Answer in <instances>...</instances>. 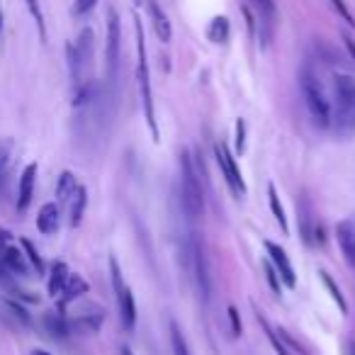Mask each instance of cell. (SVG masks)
Here are the masks:
<instances>
[{"instance_id": "6da1fadb", "label": "cell", "mask_w": 355, "mask_h": 355, "mask_svg": "<svg viewBox=\"0 0 355 355\" xmlns=\"http://www.w3.org/2000/svg\"><path fill=\"white\" fill-rule=\"evenodd\" d=\"M137 22V78H139V90H141V103H144V114H146L148 129H151L153 141H158V124H156V112H153V93H151V78H148V61H146V44H144V30H141V17L134 15Z\"/></svg>"}, {"instance_id": "7a4b0ae2", "label": "cell", "mask_w": 355, "mask_h": 355, "mask_svg": "<svg viewBox=\"0 0 355 355\" xmlns=\"http://www.w3.org/2000/svg\"><path fill=\"white\" fill-rule=\"evenodd\" d=\"M180 198H183V209L190 219L202 217V209H205L202 185H200L198 171H195L188 153L180 156Z\"/></svg>"}, {"instance_id": "3957f363", "label": "cell", "mask_w": 355, "mask_h": 355, "mask_svg": "<svg viewBox=\"0 0 355 355\" xmlns=\"http://www.w3.org/2000/svg\"><path fill=\"white\" fill-rule=\"evenodd\" d=\"M302 93H304L306 107H309L314 122L321 124V127H329L331 124V107H329V103H326L324 90H321L319 80H316L309 71L302 73Z\"/></svg>"}, {"instance_id": "277c9868", "label": "cell", "mask_w": 355, "mask_h": 355, "mask_svg": "<svg viewBox=\"0 0 355 355\" xmlns=\"http://www.w3.org/2000/svg\"><path fill=\"white\" fill-rule=\"evenodd\" d=\"M90 59H93V30L85 27L78 35V42L69 46V64H71V78H73L76 88H80L83 83V71L90 66Z\"/></svg>"}, {"instance_id": "5b68a950", "label": "cell", "mask_w": 355, "mask_h": 355, "mask_svg": "<svg viewBox=\"0 0 355 355\" xmlns=\"http://www.w3.org/2000/svg\"><path fill=\"white\" fill-rule=\"evenodd\" d=\"M253 8V15L256 22L261 27V44L270 46L272 37H275V27H277V8L275 0H248Z\"/></svg>"}, {"instance_id": "8992f818", "label": "cell", "mask_w": 355, "mask_h": 355, "mask_svg": "<svg viewBox=\"0 0 355 355\" xmlns=\"http://www.w3.org/2000/svg\"><path fill=\"white\" fill-rule=\"evenodd\" d=\"M214 153H217V163H219V168H222V175L227 178L232 193L239 195V198H243V195H246V183H243V175L236 166V158L229 153L227 144H217Z\"/></svg>"}, {"instance_id": "52a82bcc", "label": "cell", "mask_w": 355, "mask_h": 355, "mask_svg": "<svg viewBox=\"0 0 355 355\" xmlns=\"http://www.w3.org/2000/svg\"><path fill=\"white\" fill-rule=\"evenodd\" d=\"M119 42H122V30H119V15L114 10L107 12V46H105V59H107L110 78L117 71L119 61Z\"/></svg>"}, {"instance_id": "ba28073f", "label": "cell", "mask_w": 355, "mask_h": 355, "mask_svg": "<svg viewBox=\"0 0 355 355\" xmlns=\"http://www.w3.org/2000/svg\"><path fill=\"white\" fill-rule=\"evenodd\" d=\"M266 251H268V256H270V261H272V268L277 270V275L282 277V282H285L287 287H295L297 285V277H295V268H292V263H290V258H287V253L282 251L277 243H272V241H266Z\"/></svg>"}, {"instance_id": "9c48e42d", "label": "cell", "mask_w": 355, "mask_h": 355, "mask_svg": "<svg viewBox=\"0 0 355 355\" xmlns=\"http://www.w3.org/2000/svg\"><path fill=\"white\" fill-rule=\"evenodd\" d=\"M193 272H195V285H198V292L205 302L209 300V272H207V258H205V251L200 243H193Z\"/></svg>"}, {"instance_id": "30bf717a", "label": "cell", "mask_w": 355, "mask_h": 355, "mask_svg": "<svg viewBox=\"0 0 355 355\" xmlns=\"http://www.w3.org/2000/svg\"><path fill=\"white\" fill-rule=\"evenodd\" d=\"M35 183H37V163H30V166L22 171L20 183H17V209L25 212L32 202V195H35Z\"/></svg>"}, {"instance_id": "8fae6325", "label": "cell", "mask_w": 355, "mask_h": 355, "mask_svg": "<svg viewBox=\"0 0 355 355\" xmlns=\"http://www.w3.org/2000/svg\"><path fill=\"white\" fill-rule=\"evenodd\" d=\"M117 304H119V319H122V326L127 331H132L134 324H137V304H134V295L127 285L117 292Z\"/></svg>"}, {"instance_id": "7c38bea8", "label": "cell", "mask_w": 355, "mask_h": 355, "mask_svg": "<svg viewBox=\"0 0 355 355\" xmlns=\"http://www.w3.org/2000/svg\"><path fill=\"white\" fill-rule=\"evenodd\" d=\"M336 239H338V246L343 251L345 261L350 268H355V229L348 222H340L336 227Z\"/></svg>"}, {"instance_id": "4fadbf2b", "label": "cell", "mask_w": 355, "mask_h": 355, "mask_svg": "<svg viewBox=\"0 0 355 355\" xmlns=\"http://www.w3.org/2000/svg\"><path fill=\"white\" fill-rule=\"evenodd\" d=\"M148 12H151L153 30H156L158 40H161L163 44H168V42L173 40V27H171V20H168V15L161 10V8H158L156 0H148Z\"/></svg>"}, {"instance_id": "5bb4252c", "label": "cell", "mask_w": 355, "mask_h": 355, "mask_svg": "<svg viewBox=\"0 0 355 355\" xmlns=\"http://www.w3.org/2000/svg\"><path fill=\"white\" fill-rule=\"evenodd\" d=\"M85 292H88V282H85L80 275H69V280H66L64 290H61V295H59V309H66L71 302L78 300V297L85 295Z\"/></svg>"}, {"instance_id": "9a60e30c", "label": "cell", "mask_w": 355, "mask_h": 355, "mask_svg": "<svg viewBox=\"0 0 355 355\" xmlns=\"http://www.w3.org/2000/svg\"><path fill=\"white\" fill-rule=\"evenodd\" d=\"M59 219H61V214H59V207H56L54 202H46L44 207L40 209V214H37V229H40L42 234H56L59 232Z\"/></svg>"}, {"instance_id": "2e32d148", "label": "cell", "mask_w": 355, "mask_h": 355, "mask_svg": "<svg viewBox=\"0 0 355 355\" xmlns=\"http://www.w3.org/2000/svg\"><path fill=\"white\" fill-rule=\"evenodd\" d=\"M0 263L6 266V270L15 272V275H27V270H30V268H27V256L17 246H12V243L3 251Z\"/></svg>"}, {"instance_id": "e0dca14e", "label": "cell", "mask_w": 355, "mask_h": 355, "mask_svg": "<svg viewBox=\"0 0 355 355\" xmlns=\"http://www.w3.org/2000/svg\"><path fill=\"white\" fill-rule=\"evenodd\" d=\"M336 100L340 107L355 112V80L350 76H336Z\"/></svg>"}, {"instance_id": "ac0fdd59", "label": "cell", "mask_w": 355, "mask_h": 355, "mask_svg": "<svg viewBox=\"0 0 355 355\" xmlns=\"http://www.w3.org/2000/svg\"><path fill=\"white\" fill-rule=\"evenodd\" d=\"M69 275H71L69 266L61 263V261H56L54 266H51V275H49V295L59 297L61 290H64V285H66V280H69Z\"/></svg>"}, {"instance_id": "d6986e66", "label": "cell", "mask_w": 355, "mask_h": 355, "mask_svg": "<svg viewBox=\"0 0 355 355\" xmlns=\"http://www.w3.org/2000/svg\"><path fill=\"white\" fill-rule=\"evenodd\" d=\"M44 329L49 336H54V338H66V336L71 334L69 329V319L61 314H46L44 316Z\"/></svg>"}, {"instance_id": "ffe728a7", "label": "cell", "mask_w": 355, "mask_h": 355, "mask_svg": "<svg viewBox=\"0 0 355 355\" xmlns=\"http://www.w3.org/2000/svg\"><path fill=\"white\" fill-rule=\"evenodd\" d=\"M85 202H88V193L85 188H76V193L71 195V227H78L85 212Z\"/></svg>"}, {"instance_id": "44dd1931", "label": "cell", "mask_w": 355, "mask_h": 355, "mask_svg": "<svg viewBox=\"0 0 355 355\" xmlns=\"http://www.w3.org/2000/svg\"><path fill=\"white\" fill-rule=\"evenodd\" d=\"M10 161H12V144L3 141L0 144V195L6 193L8 173H10Z\"/></svg>"}, {"instance_id": "7402d4cb", "label": "cell", "mask_w": 355, "mask_h": 355, "mask_svg": "<svg viewBox=\"0 0 355 355\" xmlns=\"http://www.w3.org/2000/svg\"><path fill=\"white\" fill-rule=\"evenodd\" d=\"M227 37H229V20L224 15H217L207 27V40L214 42V44H222V42H227Z\"/></svg>"}, {"instance_id": "603a6c76", "label": "cell", "mask_w": 355, "mask_h": 355, "mask_svg": "<svg viewBox=\"0 0 355 355\" xmlns=\"http://www.w3.org/2000/svg\"><path fill=\"white\" fill-rule=\"evenodd\" d=\"M268 200H270V209H272V217L277 219V224H280L282 232H290V227H287V217H285V207L280 205V198H277V190L275 185H268Z\"/></svg>"}, {"instance_id": "cb8c5ba5", "label": "cell", "mask_w": 355, "mask_h": 355, "mask_svg": "<svg viewBox=\"0 0 355 355\" xmlns=\"http://www.w3.org/2000/svg\"><path fill=\"white\" fill-rule=\"evenodd\" d=\"M76 178L71 171H64L59 178V185H56V198H59V202H66V200H71V195L76 193Z\"/></svg>"}, {"instance_id": "d4e9b609", "label": "cell", "mask_w": 355, "mask_h": 355, "mask_svg": "<svg viewBox=\"0 0 355 355\" xmlns=\"http://www.w3.org/2000/svg\"><path fill=\"white\" fill-rule=\"evenodd\" d=\"M171 343H173V353L175 355H190L188 343H185L183 334L178 329V324H171Z\"/></svg>"}, {"instance_id": "484cf974", "label": "cell", "mask_w": 355, "mask_h": 355, "mask_svg": "<svg viewBox=\"0 0 355 355\" xmlns=\"http://www.w3.org/2000/svg\"><path fill=\"white\" fill-rule=\"evenodd\" d=\"M22 248H25V253H27V258H30V263H32V268L37 270V275H42L44 272V263H42V256L37 253V248H35V243L32 241H27V239H22Z\"/></svg>"}, {"instance_id": "4316f807", "label": "cell", "mask_w": 355, "mask_h": 355, "mask_svg": "<svg viewBox=\"0 0 355 355\" xmlns=\"http://www.w3.org/2000/svg\"><path fill=\"white\" fill-rule=\"evenodd\" d=\"M258 321H261V326H263V329H266V334H268V338H270V343H272V348H275V353H277V355H292L290 350L285 348V343H282V340L277 338V334H275V331L270 329V324H268V321L263 319L261 314H258Z\"/></svg>"}, {"instance_id": "83f0119b", "label": "cell", "mask_w": 355, "mask_h": 355, "mask_svg": "<svg viewBox=\"0 0 355 355\" xmlns=\"http://www.w3.org/2000/svg\"><path fill=\"white\" fill-rule=\"evenodd\" d=\"M319 275H321V280H324L326 290H329V292H331V297H334V302H336V304L340 306V311H343V314H345V311H348V304H345L343 295H340V290H338V287H336V282L331 280V277L326 275V272H319Z\"/></svg>"}, {"instance_id": "f1b7e54d", "label": "cell", "mask_w": 355, "mask_h": 355, "mask_svg": "<svg viewBox=\"0 0 355 355\" xmlns=\"http://www.w3.org/2000/svg\"><path fill=\"white\" fill-rule=\"evenodd\" d=\"M3 306H6V309L10 311V314L15 316V319H20L22 324H27V326L32 324V319H30V314H27V309H25V306L17 304L15 300H6V302H3Z\"/></svg>"}, {"instance_id": "f546056e", "label": "cell", "mask_w": 355, "mask_h": 355, "mask_svg": "<svg viewBox=\"0 0 355 355\" xmlns=\"http://www.w3.org/2000/svg\"><path fill=\"white\" fill-rule=\"evenodd\" d=\"M229 321H232V336L234 338H239V336H241V316H239V309L236 306H229Z\"/></svg>"}, {"instance_id": "4dcf8cb0", "label": "cell", "mask_w": 355, "mask_h": 355, "mask_svg": "<svg viewBox=\"0 0 355 355\" xmlns=\"http://www.w3.org/2000/svg\"><path fill=\"white\" fill-rule=\"evenodd\" d=\"M331 6H334V10L338 12V15L343 17V20L348 22L350 27H355V17L348 12V8H345V3H343V0H331Z\"/></svg>"}, {"instance_id": "1f68e13d", "label": "cell", "mask_w": 355, "mask_h": 355, "mask_svg": "<svg viewBox=\"0 0 355 355\" xmlns=\"http://www.w3.org/2000/svg\"><path fill=\"white\" fill-rule=\"evenodd\" d=\"M98 6V0H76L73 3V15H88L93 8Z\"/></svg>"}, {"instance_id": "d6a6232c", "label": "cell", "mask_w": 355, "mask_h": 355, "mask_svg": "<svg viewBox=\"0 0 355 355\" xmlns=\"http://www.w3.org/2000/svg\"><path fill=\"white\" fill-rule=\"evenodd\" d=\"M243 148H246V122L239 119L236 122V151L243 153Z\"/></svg>"}, {"instance_id": "836d02e7", "label": "cell", "mask_w": 355, "mask_h": 355, "mask_svg": "<svg viewBox=\"0 0 355 355\" xmlns=\"http://www.w3.org/2000/svg\"><path fill=\"white\" fill-rule=\"evenodd\" d=\"M266 277H268V282H270V290L280 292V275H277V270L270 266V263H266Z\"/></svg>"}, {"instance_id": "e575fe53", "label": "cell", "mask_w": 355, "mask_h": 355, "mask_svg": "<svg viewBox=\"0 0 355 355\" xmlns=\"http://www.w3.org/2000/svg\"><path fill=\"white\" fill-rule=\"evenodd\" d=\"M8 246H10V234L0 229V256H3V251H6Z\"/></svg>"}, {"instance_id": "d590c367", "label": "cell", "mask_w": 355, "mask_h": 355, "mask_svg": "<svg viewBox=\"0 0 355 355\" xmlns=\"http://www.w3.org/2000/svg\"><path fill=\"white\" fill-rule=\"evenodd\" d=\"M343 42H345V49H348V54L353 56V61H355V40L350 35H343Z\"/></svg>"}, {"instance_id": "8d00e7d4", "label": "cell", "mask_w": 355, "mask_h": 355, "mask_svg": "<svg viewBox=\"0 0 355 355\" xmlns=\"http://www.w3.org/2000/svg\"><path fill=\"white\" fill-rule=\"evenodd\" d=\"M119 353H122V355H134V353H132V348H127V345H124V348L119 350Z\"/></svg>"}, {"instance_id": "74e56055", "label": "cell", "mask_w": 355, "mask_h": 355, "mask_svg": "<svg viewBox=\"0 0 355 355\" xmlns=\"http://www.w3.org/2000/svg\"><path fill=\"white\" fill-rule=\"evenodd\" d=\"M32 355H51V353H46V350H32Z\"/></svg>"}, {"instance_id": "f35d334b", "label": "cell", "mask_w": 355, "mask_h": 355, "mask_svg": "<svg viewBox=\"0 0 355 355\" xmlns=\"http://www.w3.org/2000/svg\"><path fill=\"white\" fill-rule=\"evenodd\" d=\"M348 353H350V355H355V345H353V343L348 345Z\"/></svg>"}, {"instance_id": "ab89813d", "label": "cell", "mask_w": 355, "mask_h": 355, "mask_svg": "<svg viewBox=\"0 0 355 355\" xmlns=\"http://www.w3.org/2000/svg\"><path fill=\"white\" fill-rule=\"evenodd\" d=\"M0 30H3V10H0Z\"/></svg>"}]
</instances>
